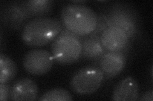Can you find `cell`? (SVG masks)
Here are the masks:
<instances>
[{
    "label": "cell",
    "mask_w": 153,
    "mask_h": 101,
    "mask_svg": "<svg viewBox=\"0 0 153 101\" xmlns=\"http://www.w3.org/2000/svg\"><path fill=\"white\" fill-rule=\"evenodd\" d=\"M153 100V91L152 90H147L143 93L138 100L140 101H152Z\"/></svg>",
    "instance_id": "18"
},
{
    "label": "cell",
    "mask_w": 153,
    "mask_h": 101,
    "mask_svg": "<svg viewBox=\"0 0 153 101\" xmlns=\"http://www.w3.org/2000/svg\"><path fill=\"white\" fill-rule=\"evenodd\" d=\"M86 3L85 1H71V3L76 4H84Z\"/></svg>",
    "instance_id": "19"
},
{
    "label": "cell",
    "mask_w": 153,
    "mask_h": 101,
    "mask_svg": "<svg viewBox=\"0 0 153 101\" xmlns=\"http://www.w3.org/2000/svg\"><path fill=\"white\" fill-rule=\"evenodd\" d=\"M30 18L46 17L51 13L54 1L51 0H29L21 1Z\"/></svg>",
    "instance_id": "13"
},
{
    "label": "cell",
    "mask_w": 153,
    "mask_h": 101,
    "mask_svg": "<svg viewBox=\"0 0 153 101\" xmlns=\"http://www.w3.org/2000/svg\"><path fill=\"white\" fill-rule=\"evenodd\" d=\"M0 18L4 27L9 30L18 31L22 30L30 17L23 7L21 1H10L2 5Z\"/></svg>",
    "instance_id": "7"
},
{
    "label": "cell",
    "mask_w": 153,
    "mask_h": 101,
    "mask_svg": "<svg viewBox=\"0 0 153 101\" xmlns=\"http://www.w3.org/2000/svg\"><path fill=\"white\" fill-rule=\"evenodd\" d=\"M97 27H96L95 30L93 33L100 36L107 28L111 27V25L107 15L104 12H100L97 13Z\"/></svg>",
    "instance_id": "16"
},
{
    "label": "cell",
    "mask_w": 153,
    "mask_h": 101,
    "mask_svg": "<svg viewBox=\"0 0 153 101\" xmlns=\"http://www.w3.org/2000/svg\"><path fill=\"white\" fill-rule=\"evenodd\" d=\"M17 72L16 62L5 54H0V84H8L15 78Z\"/></svg>",
    "instance_id": "14"
},
{
    "label": "cell",
    "mask_w": 153,
    "mask_h": 101,
    "mask_svg": "<svg viewBox=\"0 0 153 101\" xmlns=\"http://www.w3.org/2000/svg\"><path fill=\"white\" fill-rule=\"evenodd\" d=\"M139 98V86L131 76L121 80L114 89L112 99L115 101H136Z\"/></svg>",
    "instance_id": "12"
},
{
    "label": "cell",
    "mask_w": 153,
    "mask_h": 101,
    "mask_svg": "<svg viewBox=\"0 0 153 101\" xmlns=\"http://www.w3.org/2000/svg\"><path fill=\"white\" fill-rule=\"evenodd\" d=\"M104 79L103 72L98 66H85L73 75L70 81V87L78 94H91L99 89Z\"/></svg>",
    "instance_id": "5"
},
{
    "label": "cell",
    "mask_w": 153,
    "mask_h": 101,
    "mask_svg": "<svg viewBox=\"0 0 153 101\" xmlns=\"http://www.w3.org/2000/svg\"><path fill=\"white\" fill-rule=\"evenodd\" d=\"M38 100L40 101H71L73 97L68 90L63 88H55L47 90Z\"/></svg>",
    "instance_id": "15"
},
{
    "label": "cell",
    "mask_w": 153,
    "mask_h": 101,
    "mask_svg": "<svg viewBox=\"0 0 153 101\" xmlns=\"http://www.w3.org/2000/svg\"><path fill=\"white\" fill-rule=\"evenodd\" d=\"M60 17L63 26L79 37L91 34L97 27V13L84 4H66L61 9Z\"/></svg>",
    "instance_id": "2"
},
{
    "label": "cell",
    "mask_w": 153,
    "mask_h": 101,
    "mask_svg": "<svg viewBox=\"0 0 153 101\" xmlns=\"http://www.w3.org/2000/svg\"><path fill=\"white\" fill-rule=\"evenodd\" d=\"M63 28L61 22L54 18L44 17L29 20L22 30L23 42L31 47H39L53 41Z\"/></svg>",
    "instance_id": "1"
},
{
    "label": "cell",
    "mask_w": 153,
    "mask_h": 101,
    "mask_svg": "<svg viewBox=\"0 0 153 101\" xmlns=\"http://www.w3.org/2000/svg\"><path fill=\"white\" fill-rule=\"evenodd\" d=\"M128 56L122 51H106L96 61L103 72L105 79H111L120 74L125 68Z\"/></svg>",
    "instance_id": "8"
},
{
    "label": "cell",
    "mask_w": 153,
    "mask_h": 101,
    "mask_svg": "<svg viewBox=\"0 0 153 101\" xmlns=\"http://www.w3.org/2000/svg\"><path fill=\"white\" fill-rule=\"evenodd\" d=\"M11 88L8 84H0V100H10Z\"/></svg>",
    "instance_id": "17"
},
{
    "label": "cell",
    "mask_w": 153,
    "mask_h": 101,
    "mask_svg": "<svg viewBox=\"0 0 153 101\" xmlns=\"http://www.w3.org/2000/svg\"><path fill=\"white\" fill-rule=\"evenodd\" d=\"M82 44L81 58L91 61H97L107 51L103 47L100 36L91 33L80 37Z\"/></svg>",
    "instance_id": "11"
},
{
    "label": "cell",
    "mask_w": 153,
    "mask_h": 101,
    "mask_svg": "<svg viewBox=\"0 0 153 101\" xmlns=\"http://www.w3.org/2000/svg\"><path fill=\"white\" fill-rule=\"evenodd\" d=\"M100 40L107 51H122L128 56L131 49V42L121 28L111 26L101 35Z\"/></svg>",
    "instance_id": "9"
},
{
    "label": "cell",
    "mask_w": 153,
    "mask_h": 101,
    "mask_svg": "<svg viewBox=\"0 0 153 101\" xmlns=\"http://www.w3.org/2000/svg\"><path fill=\"white\" fill-rule=\"evenodd\" d=\"M38 88L36 83L30 78L16 81L11 88L10 100L14 101L38 100Z\"/></svg>",
    "instance_id": "10"
},
{
    "label": "cell",
    "mask_w": 153,
    "mask_h": 101,
    "mask_svg": "<svg viewBox=\"0 0 153 101\" xmlns=\"http://www.w3.org/2000/svg\"><path fill=\"white\" fill-rule=\"evenodd\" d=\"M51 53L54 61L61 65L73 64L81 56L82 44L80 37L63 27V30L51 46Z\"/></svg>",
    "instance_id": "4"
},
{
    "label": "cell",
    "mask_w": 153,
    "mask_h": 101,
    "mask_svg": "<svg viewBox=\"0 0 153 101\" xmlns=\"http://www.w3.org/2000/svg\"><path fill=\"white\" fill-rule=\"evenodd\" d=\"M54 63V59L52 53L42 49H35L27 52L22 61L24 68L27 73L36 76L48 73Z\"/></svg>",
    "instance_id": "6"
},
{
    "label": "cell",
    "mask_w": 153,
    "mask_h": 101,
    "mask_svg": "<svg viewBox=\"0 0 153 101\" xmlns=\"http://www.w3.org/2000/svg\"><path fill=\"white\" fill-rule=\"evenodd\" d=\"M107 15L111 26H116L125 32L132 42L142 35V26L139 15L131 4L124 2H115L104 12Z\"/></svg>",
    "instance_id": "3"
}]
</instances>
